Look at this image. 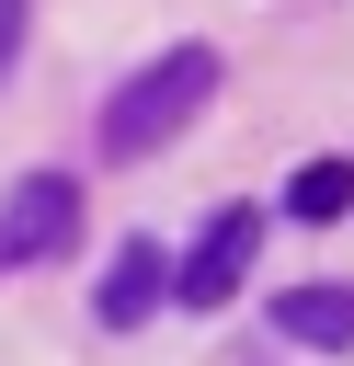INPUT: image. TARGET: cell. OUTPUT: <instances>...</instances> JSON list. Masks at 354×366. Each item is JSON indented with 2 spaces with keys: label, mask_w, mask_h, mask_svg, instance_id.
I'll return each instance as SVG.
<instances>
[{
  "label": "cell",
  "mask_w": 354,
  "mask_h": 366,
  "mask_svg": "<svg viewBox=\"0 0 354 366\" xmlns=\"http://www.w3.org/2000/svg\"><path fill=\"white\" fill-rule=\"evenodd\" d=\"M217 92V46H160L114 103H103V160H160Z\"/></svg>",
  "instance_id": "1"
},
{
  "label": "cell",
  "mask_w": 354,
  "mask_h": 366,
  "mask_svg": "<svg viewBox=\"0 0 354 366\" xmlns=\"http://www.w3.org/2000/svg\"><path fill=\"white\" fill-rule=\"evenodd\" d=\"M69 240H80V183H69V172H23V183L0 194V274L57 263Z\"/></svg>",
  "instance_id": "2"
},
{
  "label": "cell",
  "mask_w": 354,
  "mask_h": 366,
  "mask_svg": "<svg viewBox=\"0 0 354 366\" xmlns=\"http://www.w3.org/2000/svg\"><path fill=\"white\" fill-rule=\"evenodd\" d=\"M251 252H263V206H217V217L194 229V252L171 263V297H183V309H228L240 274H251Z\"/></svg>",
  "instance_id": "3"
},
{
  "label": "cell",
  "mask_w": 354,
  "mask_h": 366,
  "mask_svg": "<svg viewBox=\"0 0 354 366\" xmlns=\"http://www.w3.org/2000/svg\"><path fill=\"white\" fill-rule=\"evenodd\" d=\"M160 286H171V252H160V240H126V252H114V274H103V297H91V309H103V332H137V320L160 309Z\"/></svg>",
  "instance_id": "4"
},
{
  "label": "cell",
  "mask_w": 354,
  "mask_h": 366,
  "mask_svg": "<svg viewBox=\"0 0 354 366\" xmlns=\"http://www.w3.org/2000/svg\"><path fill=\"white\" fill-rule=\"evenodd\" d=\"M274 332L308 343V355H343L354 343V286H285L274 297Z\"/></svg>",
  "instance_id": "5"
},
{
  "label": "cell",
  "mask_w": 354,
  "mask_h": 366,
  "mask_svg": "<svg viewBox=\"0 0 354 366\" xmlns=\"http://www.w3.org/2000/svg\"><path fill=\"white\" fill-rule=\"evenodd\" d=\"M285 217H308V229L354 217V160H297V183H285Z\"/></svg>",
  "instance_id": "6"
},
{
  "label": "cell",
  "mask_w": 354,
  "mask_h": 366,
  "mask_svg": "<svg viewBox=\"0 0 354 366\" xmlns=\"http://www.w3.org/2000/svg\"><path fill=\"white\" fill-rule=\"evenodd\" d=\"M23 23H34V0H0V69L23 57Z\"/></svg>",
  "instance_id": "7"
}]
</instances>
